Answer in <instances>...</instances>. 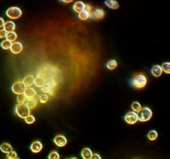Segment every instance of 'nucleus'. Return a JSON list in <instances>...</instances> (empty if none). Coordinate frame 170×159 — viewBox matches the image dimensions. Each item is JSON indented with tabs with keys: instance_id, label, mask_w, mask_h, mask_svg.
I'll list each match as a JSON object with an SVG mask.
<instances>
[{
	"instance_id": "72a5a7b5",
	"label": "nucleus",
	"mask_w": 170,
	"mask_h": 159,
	"mask_svg": "<svg viewBox=\"0 0 170 159\" xmlns=\"http://www.w3.org/2000/svg\"><path fill=\"white\" fill-rule=\"evenodd\" d=\"M6 35H7V31L4 30V29H1L0 30V38H4L6 37Z\"/></svg>"
},
{
	"instance_id": "cd10ccee",
	"label": "nucleus",
	"mask_w": 170,
	"mask_h": 159,
	"mask_svg": "<svg viewBox=\"0 0 170 159\" xmlns=\"http://www.w3.org/2000/svg\"><path fill=\"white\" fill-rule=\"evenodd\" d=\"M27 98L26 96L24 95V94H17V101L18 104H25L27 101Z\"/></svg>"
},
{
	"instance_id": "7ed1b4c3",
	"label": "nucleus",
	"mask_w": 170,
	"mask_h": 159,
	"mask_svg": "<svg viewBox=\"0 0 170 159\" xmlns=\"http://www.w3.org/2000/svg\"><path fill=\"white\" fill-rule=\"evenodd\" d=\"M152 115H153V113H152L151 109L148 107H144V108L141 109V110L139 112L138 119L141 122H146L151 119Z\"/></svg>"
},
{
	"instance_id": "c9c22d12",
	"label": "nucleus",
	"mask_w": 170,
	"mask_h": 159,
	"mask_svg": "<svg viewBox=\"0 0 170 159\" xmlns=\"http://www.w3.org/2000/svg\"><path fill=\"white\" fill-rule=\"evenodd\" d=\"M101 156H99L98 154H92L91 159H101Z\"/></svg>"
},
{
	"instance_id": "4c0bfd02",
	"label": "nucleus",
	"mask_w": 170,
	"mask_h": 159,
	"mask_svg": "<svg viewBox=\"0 0 170 159\" xmlns=\"http://www.w3.org/2000/svg\"><path fill=\"white\" fill-rule=\"evenodd\" d=\"M62 3H72V2H73L74 0H61Z\"/></svg>"
},
{
	"instance_id": "ddd939ff",
	"label": "nucleus",
	"mask_w": 170,
	"mask_h": 159,
	"mask_svg": "<svg viewBox=\"0 0 170 159\" xmlns=\"http://www.w3.org/2000/svg\"><path fill=\"white\" fill-rule=\"evenodd\" d=\"M15 23L12 21H8L4 23V25H3V29L5 30L7 32H9V31H13L15 30Z\"/></svg>"
},
{
	"instance_id": "39448f33",
	"label": "nucleus",
	"mask_w": 170,
	"mask_h": 159,
	"mask_svg": "<svg viewBox=\"0 0 170 159\" xmlns=\"http://www.w3.org/2000/svg\"><path fill=\"white\" fill-rule=\"evenodd\" d=\"M124 121L129 124H135L137 121L139 120L138 119V114L135 112V111H132V112H129L127 113L125 115H124Z\"/></svg>"
},
{
	"instance_id": "aec40b11",
	"label": "nucleus",
	"mask_w": 170,
	"mask_h": 159,
	"mask_svg": "<svg viewBox=\"0 0 170 159\" xmlns=\"http://www.w3.org/2000/svg\"><path fill=\"white\" fill-rule=\"evenodd\" d=\"M23 82L24 85L27 86H31V85L34 83V77L32 76H27L24 79H23Z\"/></svg>"
},
{
	"instance_id": "e433bc0d",
	"label": "nucleus",
	"mask_w": 170,
	"mask_h": 159,
	"mask_svg": "<svg viewBox=\"0 0 170 159\" xmlns=\"http://www.w3.org/2000/svg\"><path fill=\"white\" fill-rule=\"evenodd\" d=\"M4 23H5V22H4L3 17H0V28H3Z\"/></svg>"
},
{
	"instance_id": "6ab92c4d",
	"label": "nucleus",
	"mask_w": 170,
	"mask_h": 159,
	"mask_svg": "<svg viewBox=\"0 0 170 159\" xmlns=\"http://www.w3.org/2000/svg\"><path fill=\"white\" fill-rule=\"evenodd\" d=\"M46 83V80L44 79L43 77L42 76H38L37 78H35L34 79V84L37 87H39L41 88L42 86H43V85Z\"/></svg>"
},
{
	"instance_id": "dca6fc26",
	"label": "nucleus",
	"mask_w": 170,
	"mask_h": 159,
	"mask_svg": "<svg viewBox=\"0 0 170 159\" xmlns=\"http://www.w3.org/2000/svg\"><path fill=\"white\" fill-rule=\"evenodd\" d=\"M24 95L26 96L27 99H31V98H34L35 95H36V91H35L34 89L32 88H26L25 89V91H24Z\"/></svg>"
},
{
	"instance_id": "5701e85b",
	"label": "nucleus",
	"mask_w": 170,
	"mask_h": 159,
	"mask_svg": "<svg viewBox=\"0 0 170 159\" xmlns=\"http://www.w3.org/2000/svg\"><path fill=\"white\" fill-rule=\"evenodd\" d=\"M90 13H89V12L83 10V11H81V13H79L78 17H79V19L85 21V20H87L88 18H90Z\"/></svg>"
},
{
	"instance_id": "393cba45",
	"label": "nucleus",
	"mask_w": 170,
	"mask_h": 159,
	"mask_svg": "<svg viewBox=\"0 0 170 159\" xmlns=\"http://www.w3.org/2000/svg\"><path fill=\"white\" fill-rule=\"evenodd\" d=\"M147 137L150 141H154L158 138V133L156 130H151L148 133Z\"/></svg>"
},
{
	"instance_id": "423d86ee",
	"label": "nucleus",
	"mask_w": 170,
	"mask_h": 159,
	"mask_svg": "<svg viewBox=\"0 0 170 159\" xmlns=\"http://www.w3.org/2000/svg\"><path fill=\"white\" fill-rule=\"evenodd\" d=\"M25 89H26V85L23 84V82H21V81L15 82L12 86V91L16 94H23Z\"/></svg>"
},
{
	"instance_id": "f257e3e1",
	"label": "nucleus",
	"mask_w": 170,
	"mask_h": 159,
	"mask_svg": "<svg viewBox=\"0 0 170 159\" xmlns=\"http://www.w3.org/2000/svg\"><path fill=\"white\" fill-rule=\"evenodd\" d=\"M133 86L135 88L137 89H141L144 88V86L147 84V78L144 75H137L135 76L131 80Z\"/></svg>"
},
{
	"instance_id": "9d476101",
	"label": "nucleus",
	"mask_w": 170,
	"mask_h": 159,
	"mask_svg": "<svg viewBox=\"0 0 170 159\" xmlns=\"http://www.w3.org/2000/svg\"><path fill=\"white\" fill-rule=\"evenodd\" d=\"M30 149H31V151H32V153H39V152L42 149V142H39V141H34V142L31 144V146H30Z\"/></svg>"
},
{
	"instance_id": "20e7f679",
	"label": "nucleus",
	"mask_w": 170,
	"mask_h": 159,
	"mask_svg": "<svg viewBox=\"0 0 170 159\" xmlns=\"http://www.w3.org/2000/svg\"><path fill=\"white\" fill-rule=\"evenodd\" d=\"M6 15L10 19H17L22 16V10L17 7H11L7 9Z\"/></svg>"
},
{
	"instance_id": "a211bd4d",
	"label": "nucleus",
	"mask_w": 170,
	"mask_h": 159,
	"mask_svg": "<svg viewBox=\"0 0 170 159\" xmlns=\"http://www.w3.org/2000/svg\"><path fill=\"white\" fill-rule=\"evenodd\" d=\"M91 156H92V152H91V150L90 148H86L81 151V157H82V158L91 159Z\"/></svg>"
},
{
	"instance_id": "2eb2a0df",
	"label": "nucleus",
	"mask_w": 170,
	"mask_h": 159,
	"mask_svg": "<svg viewBox=\"0 0 170 159\" xmlns=\"http://www.w3.org/2000/svg\"><path fill=\"white\" fill-rule=\"evenodd\" d=\"M85 3H83V2H76V3H74V5H73V10L76 12V13H81V11H83L84 9H85Z\"/></svg>"
},
{
	"instance_id": "6e6552de",
	"label": "nucleus",
	"mask_w": 170,
	"mask_h": 159,
	"mask_svg": "<svg viewBox=\"0 0 170 159\" xmlns=\"http://www.w3.org/2000/svg\"><path fill=\"white\" fill-rule=\"evenodd\" d=\"M54 142L58 147H64L67 142L66 137L63 135H57L54 138Z\"/></svg>"
},
{
	"instance_id": "c85d7f7f",
	"label": "nucleus",
	"mask_w": 170,
	"mask_h": 159,
	"mask_svg": "<svg viewBox=\"0 0 170 159\" xmlns=\"http://www.w3.org/2000/svg\"><path fill=\"white\" fill-rule=\"evenodd\" d=\"M163 71H164L166 74H170V62H164L162 65Z\"/></svg>"
},
{
	"instance_id": "a878e982",
	"label": "nucleus",
	"mask_w": 170,
	"mask_h": 159,
	"mask_svg": "<svg viewBox=\"0 0 170 159\" xmlns=\"http://www.w3.org/2000/svg\"><path fill=\"white\" fill-rule=\"evenodd\" d=\"M11 45H12L11 42L7 39L4 40V41H3V42L1 43V44H0L1 47H2L3 49H4V50H9V49H10V47H11Z\"/></svg>"
},
{
	"instance_id": "0eeeda50",
	"label": "nucleus",
	"mask_w": 170,
	"mask_h": 159,
	"mask_svg": "<svg viewBox=\"0 0 170 159\" xmlns=\"http://www.w3.org/2000/svg\"><path fill=\"white\" fill-rule=\"evenodd\" d=\"M105 16V11L101 9H95L90 13V18L93 19H102Z\"/></svg>"
},
{
	"instance_id": "9b49d317",
	"label": "nucleus",
	"mask_w": 170,
	"mask_h": 159,
	"mask_svg": "<svg viewBox=\"0 0 170 159\" xmlns=\"http://www.w3.org/2000/svg\"><path fill=\"white\" fill-rule=\"evenodd\" d=\"M105 5L111 9H118L120 8V4L116 0H105Z\"/></svg>"
},
{
	"instance_id": "f8f14e48",
	"label": "nucleus",
	"mask_w": 170,
	"mask_h": 159,
	"mask_svg": "<svg viewBox=\"0 0 170 159\" xmlns=\"http://www.w3.org/2000/svg\"><path fill=\"white\" fill-rule=\"evenodd\" d=\"M151 73H152L153 76L159 77L162 75V73H163V69L159 65H153L152 69H151Z\"/></svg>"
},
{
	"instance_id": "f03ea898",
	"label": "nucleus",
	"mask_w": 170,
	"mask_h": 159,
	"mask_svg": "<svg viewBox=\"0 0 170 159\" xmlns=\"http://www.w3.org/2000/svg\"><path fill=\"white\" fill-rule=\"evenodd\" d=\"M15 112L20 118L25 119L28 115L30 114V109L27 106L26 104H18L15 107Z\"/></svg>"
},
{
	"instance_id": "b1692460",
	"label": "nucleus",
	"mask_w": 170,
	"mask_h": 159,
	"mask_svg": "<svg viewBox=\"0 0 170 159\" xmlns=\"http://www.w3.org/2000/svg\"><path fill=\"white\" fill-rule=\"evenodd\" d=\"M117 61H115V60H110L108 62L106 63V67L107 69H109V70H115L116 67H117Z\"/></svg>"
},
{
	"instance_id": "c756f323",
	"label": "nucleus",
	"mask_w": 170,
	"mask_h": 159,
	"mask_svg": "<svg viewBox=\"0 0 170 159\" xmlns=\"http://www.w3.org/2000/svg\"><path fill=\"white\" fill-rule=\"evenodd\" d=\"M48 95L46 94H40L39 95V100H40V102L42 104H45L48 101Z\"/></svg>"
},
{
	"instance_id": "1a4fd4ad",
	"label": "nucleus",
	"mask_w": 170,
	"mask_h": 159,
	"mask_svg": "<svg viewBox=\"0 0 170 159\" xmlns=\"http://www.w3.org/2000/svg\"><path fill=\"white\" fill-rule=\"evenodd\" d=\"M10 51L13 54H18L21 51H23V45L20 43H12L11 47H10Z\"/></svg>"
},
{
	"instance_id": "2f4dec72",
	"label": "nucleus",
	"mask_w": 170,
	"mask_h": 159,
	"mask_svg": "<svg viewBox=\"0 0 170 159\" xmlns=\"http://www.w3.org/2000/svg\"><path fill=\"white\" fill-rule=\"evenodd\" d=\"M7 158L9 159H16L17 158V153L14 152V151H12L9 153H7Z\"/></svg>"
},
{
	"instance_id": "4468645a",
	"label": "nucleus",
	"mask_w": 170,
	"mask_h": 159,
	"mask_svg": "<svg viewBox=\"0 0 170 159\" xmlns=\"http://www.w3.org/2000/svg\"><path fill=\"white\" fill-rule=\"evenodd\" d=\"M53 87L52 85H50L49 83L46 82L43 85V86L41 87V91L44 92V93H48L50 94H53V92H54V90H53Z\"/></svg>"
},
{
	"instance_id": "4be33fe9",
	"label": "nucleus",
	"mask_w": 170,
	"mask_h": 159,
	"mask_svg": "<svg viewBox=\"0 0 170 159\" xmlns=\"http://www.w3.org/2000/svg\"><path fill=\"white\" fill-rule=\"evenodd\" d=\"M17 34H16V32H14V31L7 32V35H6V39L10 41L11 43H13V42H15L16 39H17Z\"/></svg>"
},
{
	"instance_id": "f3484780",
	"label": "nucleus",
	"mask_w": 170,
	"mask_h": 159,
	"mask_svg": "<svg viewBox=\"0 0 170 159\" xmlns=\"http://www.w3.org/2000/svg\"><path fill=\"white\" fill-rule=\"evenodd\" d=\"M0 150L2 151L4 153H9L10 152L13 151V148L12 146L8 142H3L0 145Z\"/></svg>"
},
{
	"instance_id": "f704fd0d",
	"label": "nucleus",
	"mask_w": 170,
	"mask_h": 159,
	"mask_svg": "<svg viewBox=\"0 0 170 159\" xmlns=\"http://www.w3.org/2000/svg\"><path fill=\"white\" fill-rule=\"evenodd\" d=\"M84 10H86V11L91 13V10H92V7L90 5V4H86V5H85V9H84Z\"/></svg>"
},
{
	"instance_id": "473e14b6",
	"label": "nucleus",
	"mask_w": 170,
	"mask_h": 159,
	"mask_svg": "<svg viewBox=\"0 0 170 159\" xmlns=\"http://www.w3.org/2000/svg\"><path fill=\"white\" fill-rule=\"evenodd\" d=\"M59 157H60V156H59L57 152H56V151L52 152V153L48 155V158L49 159H59Z\"/></svg>"
},
{
	"instance_id": "412c9836",
	"label": "nucleus",
	"mask_w": 170,
	"mask_h": 159,
	"mask_svg": "<svg viewBox=\"0 0 170 159\" xmlns=\"http://www.w3.org/2000/svg\"><path fill=\"white\" fill-rule=\"evenodd\" d=\"M37 103H38L37 99L35 98H31V99H28L25 104L30 109H34L37 106Z\"/></svg>"
},
{
	"instance_id": "7c9ffc66",
	"label": "nucleus",
	"mask_w": 170,
	"mask_h": 159,
	"mask_svg": "<svg viewBox=\"0 0 170 159\" xmlns=\"http://www.w3.org/2000/svg\"><path fill=\"white\" fill-rule=\"evenodd\" d=\"M24 119H25V122L27 124H32L35 122V117L32 116V115H30V114L28 115Z\"/></svg>"
},
{
	"instance_id": "bb28decb",
	"label": "nucleus",
	"mask_w": 170,
	"mask_h": 159,
	"mask_svg": "<svg viewBox=\"0 0 170 159\" xmlns=\"http://www.w3.org/2000/svg\"><path fill=\"white\" fill-rule=\"evenodd\" d=\"M131 108H132L133 111H135V112H136V113H139V111L141 110V105L139 104V102H134L131 105Z\"/></svg>"
}]
</instances>
